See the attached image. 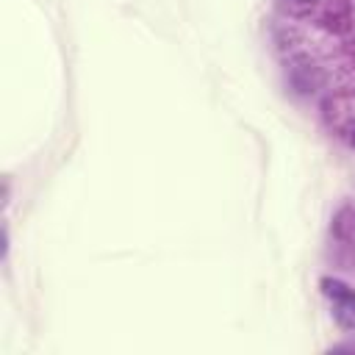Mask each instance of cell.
I'll return each mask as SVG.
<instances>
[{
  "label": "cell",
  "mask_w": 355,
  "mask_h": 355,
  "mask_svg": "<svg viewBox=\"0 0 355 355\" xmlns=\"http://www.w3.org/2000/svg\"><path fill=\"white\" fill-rule=\"evenodd\" d=\"M288 80H291V86H294L300 94H311V92H316V89L324 83V75H322V69H319L313 61L300 58V61L291 64Z\"/></svg>",
  "instance_id": "obj_1"
},
{
  "label": "cell",
  "mask_w": 355,
  "mask_h": 355,
  "mask_svg": "<svg viewBox=\"0 0 355 355\" xmlns=\"http://www.w3.org/2000/svg\"><path fill=\"white\" fill-rule=\"evenodd\" d=\"M333 305H336V322L344 330H355V291L349 288L344 297L333 300Z\"/></svg>",
  "instance_id": "obj_2"
},
{
  "label": "cell",
  "mask_w": 355,
  "mask_h": 355,
  "mask_svg": "<svg viewBox=\"0 0 355 355\" xmlns=\"http://www.w3.org/2000/svg\"><path fill=\"white\" fill-rule=\"evenodd\" d=\"M349 147H352V150H355V128H352V130H349Z\"/></svg>",
  "instance_id": "obj_3"
},
{
  "label": "cell",
  "mask_w": 355,
  "mask_h": 355,
  "mask_svg": "<svg viewBox=\"0 0 355 355\" xmlns=\"http://www.w3.org/2000/svg\"><path fill=\"white\" fill-rule=\"evenodd\" d=\"M336 349H355V344H338Z\"/></svg>",
  "instance_id": "obj_4"
},
{
  "label": "cell",
  "mask_w": 355,
  "mask_h": 355,
  "mask_svg": "<svg viewBox=\"0 0 355 355\" xmlns=\"http://www.w3.org/2000/svg\"><path fill=\"white\" fill-rule=\"evenodd\" d=\"M291 3H297V6H311L313 0H291Z\"/></svg>",
  "instance_id": "obj_5"
}]
</instances>
